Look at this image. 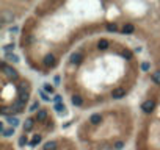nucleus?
<instances>
[{"instance_id":"obj_1","label":"nucleus","mask_w":160,"mask_h":150,"mask_svg":"<svg viewBox=\"0 0 160 150\" xmlns=\"http://www.w3.org/2000/svg\"><path fill=\"white\" fill-rule=\"evenodd\" d=\"M157 13V2L44 0L21 27L17 47L30 70L50 75L79 44L97 35L141 41Z\"/></svg>"},{"instance_id":"obj_2","label":"nucleus","mask_w":160,"mask_h":150,"mask_svg":"<svg viewBox=\"0 0 160 150\" xmlns=\"http://www.w3.org/2000/svg\"><path fill=\"white\" fill-rule=\"evenodd\" d=\"M140 44L129 36L97 35L77 45L60 69V86L71 106L94 111L129 97L148 72Z\"/></svg>"},{"instance_id":"obj_3","label":"nucleus","mask_w":160,"mask_h":150,"mask_svg":"<svg viewBox=\"0 0 160 150\" xmlns=\"http://www.w3.org/2000/svg\"><path fill=\"white\" fill-rule=\"evenodd\" d=\"M138 113L129 103L91 111L79 122L75 139L82 150H122L135 141Z\"/></svg>"},{"instance_id":"obj_4","label":"nucleus","mask_w":160,"mask_h":150,"mask_svg":"<svg viewBox=\"0 0 160 150\" xmlns=\"http://www.w3.org/2000/svg\"><path fill=\"white\" fill-rule=\"evenodd\" d=\"M148 72L138 106L135 150H160V35L146 44Z\"/></svg>"},{"instance_id":"obj_5","label":"nucleus","mask_w":160,"mask_h":150,"mask_svg":"<svg viewBox=\"0 0 160 150\" xmlns=\"http://www.w3.org/2000/svg\"><path fill=\"white\" fill-rule=\"evenodd\" d=\"M33 81L24 75L13 63L0 61V114L5 119L17 117L28 110Z\"/></svg>"},{"instance_id":"obj_6","label":"nucleus","mask_w":160,"mask_h":150,"mask_svg":"<svg viewBox=\"0 0 160 150\" xmlns=\"http://www.w3.org/2000/svg\"><path fill=\"white\" fill-rule=\"evenodd\" d=\"M57 130V119L49 106H41L25 117L19 135V145L22 149H38L49 136Z\"/></svg>"},{"instance_id":"obj_7","label":"nucleus","mask_w":160,"mask_h":150,"mask_svg":"<svg viewBox=\"0 0 160 150\" xmlns=\"http://www.w3.org/2000/svg\"><path fill=\"white\" fill-rule=\"evenodd\" d=\"M36 2H16V0H2L0 2V22L2 27H8L22 16H28L30 11L33 10Z\"/></svg>"},{"instance_id":"obj_8","label":"nucleus","mask_w":160,"mask_h":150,"mask_svg":"<svg viewBox=\"0 0 160 150\" xmlns=\"http://www.w3.org/2000/svg\"><path fill=\"white\" fill-rule=\"evenodd\" d=\"M36 150H82L75 138L66 135H58L53 138H49L43 142Z\"/></svg>"},{"instance_id":"obj_9","label":"nucleus","mask_w":160,"mask_h":150,"mask_svg":"<svg viewBox=\"0 0 160 150\" xmlns=\"http://www.w3.org/2000/svg\"><path fill=\"white\" fill-rule=\"evenodd\" d=\"M0 150H16V147L13 144V141H10L6 136H3L2 141H0Z\"/></svg>"}]
</instances>
